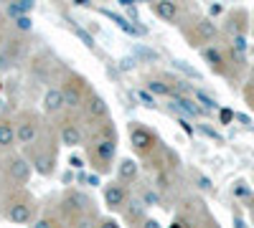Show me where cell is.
<instances>
[{
    "label": "cell",
    "mask_w": 254,
    "mask_h": 228,
    "mask_svg": "<svg viewBox=\"0 0 254 228\" xmlns=\"http://www.w3.org/2000/svg\"><path fill=\"white\" fill-rule=\"evenodd\" d=\"M193 96H196L198 101H203V107H206V109H216V101L211 99L208 94H203V91H193Z\"/></svg>",
    "instance_id": "23"
},
{
    "label": "cell",
    "mask_w": 254,
    "mask_h": 228,
    "mask_svg": "<svg viewBox=\"0 0 254 228\" xmlns=\"http://www.w3.org/2000/svg\"><path fill=\"white\" fill-rule=\"evenodd\" d=\"M231 44H234V53H237V58H244V53H247V38H244L242 33H237Z\"/></svg>",
    "instance_id": "22"
},
{
    "label": "cell",
    "mask_w": 254,
    "mask_h": 228,
    "mask_svg": "<svg viewBox=\"0 0 254 228\" xmlns=\"http://www.w3.org/2000/svg\"><path fill=\"white\" fill-rule=\"evenodd\" d=\"M33 10V3L31 0H18V3H13V5H8V15L15 20V18H23V15H28Z\"/></svg>",
    "instance_id": "19"
},
{
    "label": "cell",
    "mask_w": 254,
    "mask_h": 228,
    "mask_svg": "<svg viewBox=\"0 0 254 228\" xmlns=\"http://www.w3.org/2000/svg\"><path fill=\"white\" fill-rule=\"evenodd\" d=\"M115 150H117L115 124L107 122V124H102L99 135L94 137L92 147H89V157L97 162V168H99V170H107V168H110V162H112V157H115Z\"/></svg>",
    "instance_id": "1"
},
{
    "label": "cell",
    "mask_w": 254,
    "mask_h": 228,
    "mask_svg": "<svg viewBox=\"0 0 254 228\" xmlns=\"http://www.w3.org/2000/svg\"><path fill=\"white\" fill-rule=\"evenodd\" d=\"M171 112L183 114V117H198V114H201V107L196 104L193 99H188V96H173V101H171Z\"/></svg>",
    "instance_id": "9"
},
{
    "label": "cell",
    "mask_w": 254,
    "mask_h": 228,
    "mask_svg": "<svg viewBox=\"0 0 254 228\" xmlns=\"http://www.w3.org/2000/svg\"><path fill=\"white\" fill-rule=\"evenodd\" d=\"M84 117H87L92 124L107 117V101H104L99 94H87V101H84Z\"/></svg>",
    "instance_id": "7"
},
{
    "label": "cell",
    "mask_w": 254,
    "mask_h": 228,
    "mask_svg": "<svg viewBox=\"0 0 254 228\" xmlns=\"http://www.w3.org/2000/svg\"><path fill=\"white\" fill-rule=\"evenodd\" d=\"M31 165L36 168V173H41V175H54V168H56L54 152H46V155H36Z\"/></svg>",
    "instance_id": "15"
},
{
    "label": "cell",
    "mask_w": 254,
    "mask_h": 228,
    "mask_svg": "<svg viewBox=\"0 0 254 228\" xmlns=\"http://www.w3.org/2000/svg\"><path fill=\"white\" fill-rule=\"evenodd\" d=\"M147 91H150V94H160V96H171V94H173V89L168 87L165 81H160V79L147 81Z\"/></svg>",
    "instance_id": "21"
},
{
    "label": "cell",
    "mask_w": 254,
    "mask_h": 228,
    "mask_svg": "<svg viewBox=\"0 0 254 228\" xmlns=\"http://www.w3.org/2000/svg\"><path fill=\"white\" fill-rule=\"evenodd\" d=\"M201 132H203L206 137H214L216 142H221V135H219V132H214V130H211V127H206V124H201Z\"/></svg>",
    "instance_id": "31"
},
{
    "label": "cell",
    "mask_w": 254,
    "mask_h": 228,
    "mask_svg": "<svg viewBox=\"0 0 254 228\" xmlns=\"http://www.w3.org/2000/svg\"><path fill=\"white\" fill-rule=\"evenodd\" d=\"M142 200H145V205H158V203H160V198H158V195H155L153 190H145Z\"/></svg>",
    "instance_id": "27"
},
{
    "label": "cell",
    "mask_w": 254,
    "mask_h": 228,
    "mask_svg": "<svg viewBox=\"0 0 254 228\" xmlns=\"http://www.w3.org/2000/svg\"><path fill=\"white\" fill-rule=\"evenodd\" d=\"M104 203H107L112 211H122L125 208V205H127V193L122 188V182L104 185Z\"/></svg>",
    "instance_id": "8"
},
{
    "label": "cell",
    "mask_w": 254,
    "mask_h": 228,
    "mask_svg": "<svg viewBox=\"0 0 254 228\" xmlns=\"http://www.w3.org/2000/svg\"><path fill=\"white\" fill-rule=\"evenodd\" d=\"M234 117H237V114H234V112H229V109L221 112V122H229V119H234Z\"/></svg>",
    "instance_id": "35"
},
{
    "label": "cell",
    "mask_w": 254,
    "mask_h": 228,
    "mask_svg": "<svg viewBox=\"0 0 254 228\" xmlns=\"http://www.w3.org/2000/svg\"><path fill=\"white\" fill-rule=\"evenodd\" d=\"M64 107V94H61V89H49L46 91V96H44V109H46V114H59Z\"/></svg>",
    "instance_id": "13"
},
{
    "label": "cell",
    "mask_w": 254,
    "mask_h": 228,
    "mask_svg": "<svg viewBox=\"0 0 254 228\" xmlns=\"http://www.w3.org/2000/svg\"><path fill=\"white\" fill-rule=\"evenodd\" d=\"M74 31H76V36H79V38L84 41V44L89 46V48H94V38H92V36H89L87 31H81V28H74Z\"/></svg>",
    "instance_id": "26"
},
{
    "label": "cell",
    "mask_w": 254,
    "mask_h": 228,
    "mask_svg": "<svg viewBox=\"0 0 254 228\" xmlns=\"http://www.w3.org/2000/svg\"><path fill=\"white\" fill-rule=\"evenodd\" d=\"M71 165L74 168H81V157H71Z\"/></svg>",
    "instance_id": "41"
},
{
    "label": "cell",
    "mask_w": 254,
    "mask_h": 228,
    "mask_svg": "<svg viewBox=\"0 0 254 228\" xmlns=\"http://www.w3.org/2000/svg\"><path fill=\"white\" fill-rule=\"evenodd\" d=\"M252 33H254V28H252Z\"/></svg>",
    "instance_id": "44"
},
{
    "label": "cell",
    "mask_w": 254,
    "mask_h": 228,
    "mask_svg": "<svg viewBox=\"0 0 254 228\" xmlns=\"http://www.w3.org/2000/svg\"><path fill=\"white\" fill-rule=\"evenodd\" d=\"M31 216H33V198H28L26 193H13L5 203V218L10 223L23 226L31 221Z\"/></svg>",
    "instance_id": "2"
},
{
    "label": "cell",
    "mask_w": 254,
    "mask_h": 228,
    "mask_svg": "<svg viewBox=\"0 0 254 228\" xmlns=\"http://www.w3.org/2000/svg\"><path fill=\"white\" fill-rule=\"evenodd\" d=\"M252 107H254V99H252Z\"/></svg>",
    "instance_id": "43"
},
{
    "label": "cell",
    "mask_w": 254,
    "mask_h": 228,
    "mask_svg": "<svg viewBox=\"0 0 254 228\" xmlns=\"http://www.w3.org/2000/svg\"><path fill=\"white\" fill-rule=\"evenodd\" d=\"M8 61H10V56H8V53H3V56H0V71H3V69L8 66Z\"/></svg>",
    "instance_id": "36"
},
{
    "label": "cell",
    "mask_w": 254,
    "mask_h": 228,
    "mask_svg": "<svg viewBox=\"0 0 254 228\" xmlns=\"http://www.w3.org/2000/svg\"><path fill=\"white\" fill-rule=\"evenodd\" d=\"M130 142H132V147L140 152V155H147L153 147H155V137L153 132H147L145 127H130Z\"/></svg>",
    "instance_id": "6"
},
{
    "label": "cell",
    "mask_w": 254,
    "mask_h": 228,
    "mask_svg": "<svg viewBox=\"0 0 254 228\" xmlns=\"http://www.w3.org/2000/svg\"><path fill=\"white\" fill-rule=\"evenodd\" d=\"M15 132H18V142L26 144V147H31V144H36L38 132H41L38 119H36V117H23V119L15 124Z\"/></svg>",
    "instance_id": "5"
},
{
    "label": "cell",
    "mask_w": 254,
    "mask_h": 228,
    "mask_svg": "<svg viewBox=\"0 0 254 228\" xmlns=\"http://www.w3.org/2000/svg\"><path fill=\"white\" fill-rule=\"evenodd\" d=\"M104 15H110L115 23L125 31V33H132V36H145V28H140V26H135V23H130V20H125L122 15H117V13H110V10H104Z\"/></svg>",
    "instance_id": "18"
},
{
    "label": "cell",
    "mask_w": 254,
    "mask_h": 228,
    "mask_svg": "<svg viewBox=\"0 0 254 228\" xmlns=\"http://www.w3.org/2000/svg\"><path fill=\"white\" fill-rule=\"evenodd\" d=\"M18 142V132L13 127V122H0V150H10Z\"/></svg>",
    "instance_id": "14"
},
{
    "label": "cell",
    "mask_w": 254,
    "mask_h": 228,
    "mask_svg": "<svg viewBox=\"0 0 254 228\" xmlns=\"http://www.w3.org/2000/svg\"><path fill=\"white\" fill-rule=\"evenodd\" d=\"M201 53H203V58H206V64L214 69L216 74H226V58H224V53H221L219 48L208 46V48H203Z\"/></svg>",
    "instance_id": "11"
},
{
    "label": "cell",
    "mask_w": 254,
    "mask_h": 228,
    "mask_svg": "<svg viewBox=\"0 0 254 228\" xmlns=\"http://www.w3.org/2000/svg\"><path fill=\"white\" fill-rule=\"evenodd\" d=\"M99 228H120V223L112 218H104V221H99Z\"/></svg>",
    "instance_id": "32"
},
{
    "label": "cell",
    "mask_w": 254,
    "mask_h": 228,
    "mask_svg": "<svg viewBox=\"0 0 254 228\" xmlns=\"http://www.w3.org/2000/svg\"><path fill=\"white\" fill-rule=\"evenodd\" d=\"M125 216H127V221L130 223H145V203H132L130 208L125 211Z\"/></svg>",
    "instance_id": "20"
},
{
    "label": "cell",
    "mask_w": 254,
    "mask_h": 228,
    "mask_svg": "<svg viewBox=\"0 0 254 228\" xmlns=\"http://www.w3.org/2000/svg\"><path fill=\"white\" fill-rule=\"evenodd\" d=\"M214 36H216V26H214V20L201 18L198 23H196V38H198V41H214Z\"/></svg>",
    "instance_id": "17"
},
{
    "label": "cell",
    "mask_w": 254,
    "mask_h": 228,
    "mask_svg": "<svg viewBox=\"0 0 254 228\" xmlns=\"http://www.w3.org/2000/svg\"><path fill=\"white\" fill-rule=\"evenodd\" d=\"M61 142L66 144V147H76V144H81V130L76 127L74 122H64L61 124Z\"/></svg>",
    "instance_id": "12"
},
{
    "label": "cell",
    "mask_w": 254,
    "mask_h": 228,
    "mask_svg": "<svg viewBox=\"0 0 254 228\" xmlns=\"http://www.w3.org/2000/svg\"><path fill=\"white\" fill-rule=\"evenodd\" d=\"M173 64H176V66H178L181 71H186V74H188L190 79H198V71H193V69H188V66L183 64V61H173Z\"/></svg>",
    "instance_id": "30"
},
{
    "label": "cell",
    "mask_w": 254,
    "mask_h": 228,
    "mask_svg": "<svg viewBox=\"0 0 254 228\" xmlns=\"http://www.w3.org/2000/svg\"><path fill=\"white\" fill-rule=\"evenodd\" d=\"M74 228H99V226H97L89 216H81V218H76V226H74Z\"/></svg>",
    "instance_id": "24"
},
{
    "label": "cell",
    "mask_w": 254,
    "mask_h": 228,
    "mask_svg": "<svg viewBox=\"0 0 254 228\" xmlns=\"http://www.w3.org/2000/svg\"><path fill=\"white\" fill-rule=\"evenodd\" d=\"M31 170H33V165L26 157H10L5 165V173L15 185H26L31 180Z\"/></svg>",
    "instance_id": "3"
},
{
    "label": "cell",
    "mask_w": 254,
    "mask_h": 228,
    "mask_svg": "<svg viewBox=\"0 0 254 228\" xmlns=\"http://www.w3.org/2000/svg\"><path fill=\"white\" fill-rule=\"evenodd\" d=\"M221 13V5H211V15H219Z\"/></svg>",
    "instance_id": "40"
},
{
    "label": "cell",
    "mask_w": 254,
    "mask_h": 228,
    "mask_svg": "<svg viewBox=\"0 0 254 228\" xmlns=\"http://www.w3.org/2000/svg\"><path fill=\"white\" fill-rule=\"evenodd\" d=\"M171 228H183V226H181V223H176V226H171Z\"/></svg>",
    "instance_id": "42"
},
{
    "label": "cell",
    "mask_w": 254,
    "mask_h": 228,
    "mask_svg": "<svg viewBox=\"0 0 254 228\" xmlns=\"http://www.w3.org/2000/svg\"><path fill=\"white\" fill-rule=\"evenodd\" d=\"M178 122H181V124H183V130H186V132H188V135H193V127H190V124H188V122H186V119H183V117H181V119H178Z\"/></svg>",
    "instance_id": "38"
},
{
    "label": "cell",
    "mask_w": 254,
    "mask_h": 228,
    "mask_svg": "<svg viewBox=\"0 0 254 228\" xmlns=\"http://www.w3.org/2000/svg\"><path fill=\"white\" fill-rule=\"evenodd\" d=\"M249 190H247V185L244 182H237V195H247Z\"/></svg>",
    "instance_id": "37"
},
{
    "label": "cell",
    "mask_w": 254,
    "mask_h": 228,
    "mask_svg": "<svg viewBox=\"0 0 254 228\" xmlns=\"http://www.w3.org/2000/svg\"><path fill=\"white\" fill-rule=\"evenodd\" d=\"M15 26H18L20 31H31L33 20H31V15H23V18H15Z\"/></svg>",
    "instance_id": "25"
},
{
    "label": "cell",
    "mask_w": 254,
    "mask_h": 228,
    "mask_svg": "<svg viewBox=\"0 0 254 228\" xmlns=\"http://www.w3.org/2000/svg\"><path fill=\"white\" fill-rule=\"evenodd\" d=\"M120 182H132V180H137V162L135 160H130V157H125L122 162H120Z\"/></svg>",
    "instance_id": "16"
},
{
    "label": "cell",
    "mask_w": 254,
    "mask_h": 228,
    "mask_svg": "<svg viewBox=\"0 0 254 228\" xmlns=\"http://www.w3.org/2000/svg\"><path fill=\"white\" fill-rule=\"evenodd\" d=\"M234 226H237V228H247V226H244V221H242V218H239V216H237V218H234Z\"/></svg>",
    "instance_id": "39"
},
{
    "label": "cell",
    "mask_w": 254,
    "mask_h": 228,
    "mask_svg": "<svg viewBox=\"0 0 254 228\" xmlns=\"http://www.w3.org/2000/svg\"><path fill=\"white\" fill-rule=\"evenodd\" d=\"M137 99L142 101L145 107H155V99H153L150 94H147V91H137Z\"/></svg>",
    "instance_id": "28"
},
{
    "label": "cell",
    "mask_w": 254,
    "mask_h": 228,
    "mask_svg": "<svg viewBox=\"0 0 254 228\" xmlns=\"http://www.w3.org/2000/svg\"><path fill=\"white\" fill-rule=\"evenodd\" d=\"M33 228H59V223H56L54 218H41Z\"/></svg>",
    "instance_id": "29"
},
{
    "label": "cell",
    "mask_w": 254,
    "mask_h": 228,
    "mask_svg": "<svg viewBox=\"0 0 254 228\" xmlns=\"http://www.w3.org/2000/svg\"><path fill=\"white\" fill-rule=\"evenodd\" d=\"M140 228H163V226H160L155 218H145V223H142Z\"/></svg>",
    "instance_id": "33"
},
{
    "label": "cell",
    "mask_w": 254,
    "mask_h": 228,
    "mask_svg": "<svg viewBox=\"0 0 254 228\" xmlns=\"http://www.w3.org/2000/svg\"><path fill=\"white\" fill-rule=\"evenodd\" d=\"M198 182H201V188H203V190H211V180H208V178L198 175Z\"/></svg>",
    "instance_id": "34"
},
{
    "label": "cell",
    "mask_w": 254,
    "mask_h": 228,
    "mask_svg": "<svg viewBox=\"0 0 254 228\" xmlns=\"http://www.w3.org/2000/svg\"><path fill=\"white\" fill-rule=\"evenodd\" d=\"M61 94H64V104L69 109H79V107H84V101H87V94H84V87H81L79 79H69L66 84H64Z\"/></svg>",
    "instance_id": "4"
},
{
    "label": "cell",
    "mask_w": 254,
    "mask_h": 228,
    "mask_svg": "<svg viewBox=\"0 0 254 228\" xmlns=\"http://www.w3.org/2000/svg\"><path fill=\"white\" fill-rule=\"evenodd\" d=\"M153 10H155V15H158V18L168 20V23H176L178 15H181L178 3H171V0H158V3L153 5Z\"/></svg>",
    "instance_id": "10"
}]
</instances>
